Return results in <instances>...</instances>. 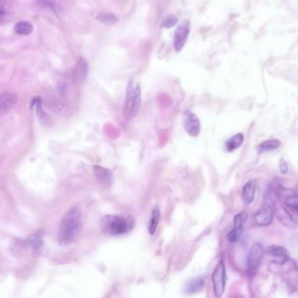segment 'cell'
Wrapping results in <instances>:
<instances>
[{
    "mask_svg": "<svg viewBox=\"0 0 298 298\" xmlns=\"http://www.w3.org/2000/svg\"><path fill=\"white\" fill-rule=\"evenodd\" d=\"M82 223L81 212L78 207L70 208L63 216L58 230V241L66 246L74 241L79 234Z\"/></svg>",
    "mask_w": 298,
    "mask_h": 298,
    "instance_id": "obj_1",
    "label": "cell"
},
{
    "mask_svg": "<svg viewBox=\"0 0 298 298\" xmlns=\"http://www.w3.org/2000/svg\"><path fill=\"white\" fill-rule=\"evenodd\" d=\"M135 222L131 216L107 215L101 221V229L109 236H121L133 230Z\"/></svg>",
    "mask_w": 298,
    "mask_h": 298,
    "instance_id": "obj_2",
    "label": "cell"
},
{
    "mask_svg": "<svg viewBox=\"0 0 298 298\" xmlns=\"http://www.w3.org/2000/svg\"><path fill=\"white\" fill-rule=\"evenodd\" d=\"M141 106V88L139 83L130 81L126 91L123 106V117L126 121L132 120L140 111Z\"/></svg>",
    "mask_w": 298,
    "mask_h": 298,
    "instance_id": "obj_3",
    "label": "cell"
},
{
    "mask_svg": "<svg viewBox=\"0 0 298 298\" xmlns=\"http://www.w3.org/2000/svg\"><path fill=\"white\" fill-rule=\"evenodd\" d=\"M213 291L216 298H222L226 289V267L223 261H220L212 274Z\"/></svg>",
    "mask_w": 298,
    "mask_h": 298,
    "instance_id": "obj_4",
    "label": "cell"
},
{
    "mask_svg": "<svg viewBox=\"0 0 298 298\" xmlns=\"http://www.w3.org/2000/svg\"><path fill=\"white\" fill-rule=\"evenodd\" d=\"M274 215L277 216V219L279 220L284 226L295 229L298 225V222L295 220L291 213L289 212L287 208L284 207V205L279 200L275 201L273 203Z\"/></svg>",
    "mask_w": 298,
    "mask_h": 298,
    "instance_id": "obj_5",
    "label": "cell"
},
{
    "mask_svg": "<svg viewBox=\"0 0 298 298\" xmlns=\"http://www.w3.org/2000/svg\"><path fill=\"white\" fill-rule=\"evenodd\" d=\"M183 127L188 135L196 137L201 132V121L196 115L190 110H185L183 113Z\"/></svg>",
    "mask_w": 298,
    "mask_h": 298,
    "instance_id": "obj_6",
    "label": "cell"
},
{
    "mask_svg": "<svg viewBox=\"0 0 298 298\" xmlns=\"http://www.w3.org/2000/svg\"><path fill=\"white\" fill-rule=\"evenodd\" d=\"M263 255H264V248L262 247V245L259 242L254 243L249 250L248 256V272L251 275H254L256 272Z\"/></svg>",
    "mask_w": 298,
    "mask_h": 298,
    "instance_id": "obj_7",
    "label": "cell"
},
{
    "mask_svg": "<svg viewBox=\"0 0 298 298\" xmlns=\"http://www.w3.org/2000/svg\"><path fill=\"white\" fill-rule=\"evenodd\" d=\"M190 33L189 22L184 21L176 29L174 36V47L176 52H180L187 43L188 35Z\"/></svg>",
    "mask_w": 298,
    "mask_h": 298,
    "instance_id": "obj_8",
    "label": "cell"
},
{
    "mask_svg": "<svg viewBox=\"0 0 298 298\" xmlns=\"http://www.w3.org/2000/svg\"><path fill=\"white\" fill-rule=\"evenodd\" d=\"M264 254L270 258V262L276 264H284L290 260V253L286 248L272 245L264 250Z\"/></svg>",
    "mask_w": 298,
    "mask_h": 298,
    "instance_id": "obj_9",
    "label": "cell"
},
{
    "mask_svg": "<svg viewBox=\"0 0 298 298\" xmlns=\"http://www.w3.org/2000/svg\"><path fill=\"white\" fill-rule=\"evenodd\" d=\"M274 216L273 206L264 203L262 208L255 213L254 221L258 226H270L273 223Z\"/></svg>",
    "mask_w": 298,
    "mask_h": 298,
    "instance_id": "obj_10",
    "label": "cell"
},
{
    "mask_svg": "<svg viewBox=\"0 0 298 298\" xmlns=\"http://www.w3.org/2000/svg\"><path fill=\"white\" fill-rule=\"evenodd\" d=\"M247 219H248V215L246 212L239 213L235 216L233 229L230 230V233L227 236V238L230 242H236L239 239Z\"/></svg>",
    "mask_w": 298,
    "mask_h": 298,
    "instance_id": "obj_11",
    "label": "cell"
},
{
    "mask_svg": "<svg viewBox=\"0 0 298 298\" xmlns=\"http://www.w3.org/2000/svg\"><path fill=\"white\" fill-rule=\"evenodd\" d=\"M94 172L96 179L101 186L109 187L114 183L115 176L110 169H106L101 166L95 165L94 167Z\"/></svg>",
    "mask_w": 298,
    "mask_h": 298,
    "instance_id": "obj_12",
    "label": "cell"
},
{
    "mask_svg": "<svg viewBox=\"0 0 298 298\" xmlns=\"http://www.w3.org/2000/svg\"><path fill=\"white\" fill-rule=\"evenodd\" d=\"M18 101V96L15 94H0V116L5 115L14 107Z\"/></svg>",
    "mask_w": 298,
    "mask_h": 298,
    "instance_id": "obj_13",
    "label": "cell"
},
{
    "mask_svg": "<svg viewBox=\"0 0 298 298\" xmlns=\"http://www.w3.org/2000/svg\"><path fill=\"white\" fill-rule=\"evenodd\" d=\"M256 187H257V180L255 179L248 180V182L243 186L241 190V198L245 204H251L253 202L255 199Z\"/></svg>",
    "mask_w": 298,
    "mask_h": 298,
    "instance_id": "obj_14",
    "label": "cell"
},
{
    "mask_svg": "<svg viewBox=\"0 0 298 298\" xmlns=\"http://www.w3.org/2000/svg\"><path fill=\"white\" fill-rule=\"evenodd\" d=\"M88 72V65L87 62L80 58L79 61L77 62L74 71H73V79L77 84H81L85 81Z\"/></svg>",
    "mask_w": 298,
    "mask_h": 298,
    "instance_id": "obj_15",
    "label": "cell"
},
{
    "mask_svg": "<svg viewBox=\"0 0 298 298\" xmlns=\"http://www.w3.org/2000/svg\"><path fill=\"white\" fill-rule=\"evenodd\" d=\"M33 104H34V108H35V111H36L37 116L40 119V123L43 126H48V127L52 126V124H53L52 118H51L50 115H47V112L44 110L40 99L33 100Z\"/></svg>",
    "mask_w": 298,
    "mask_h": 298,
    "instance_id": "obj_16",
    "label": "cell"
},
{
    "mask_svg": "<svg viewBox=\"0 0 298 298\" xmlns=\"http://www.w3.org/2000/svg\"><path fill=\"white\" fill-rule=\"evenodd\" d=\"M205 286H206V282H205L204 277H195L187 283L185 287V291L187 294H195L202 291Z\"/></svg>",
    "mask_w": 298,
    "mask_h": 298,
    "instance_id": "obj_17",
    "label": "cell"
},
{
    "mask_svg": "<svg viewBox=\"0 0 298 298\" xmlns=\"http://www.w3.org/2000/svg\"><path fill=\"white\" fill-rule=\"evenodd\" d=\"M281 141L277 139H272V140H267L262 141L259 144L257 147V151L261 153H265V152L273 151L276 149H278L281 147Z\"/></svg>",
    "mask_w": 298,
    "mask_h": 298,
    "instance_id": "obj_18",
    "label": "cell"
},
{
    "mask_svg": "<svg viewBox=\"0 0 298 298\" xmlns=\"http://www.w3.org/2000/svg\"><path fill=\"white\" fill-rule=\"evenodd\" d=\"M244 141V136L241 133H237L226 141V149L229 152H233L241 147Z\"/></svg>",
    "mask_w": 298,
    "mask_h": 298,
    "instance_id": "obj_19",
    "label": "cell"
},
{
    "mask_svg": "<svg viewBox=\"0 0 298 298\" xmlns=\"http://www.w3.org/2000/svg\"><path fill=\"white\" fill-rule=\"evenodd\" d=\"M160 217H161V213H160V208L159 207H155L153 211H152L151 218L148 223V233L150 235H155L157 228H158L159 223H160Z\"/></svg>",
    "mask_w": 298,
    "mask_h": 298,
    "instance_id": "obj_20",
    "label": "cell"
},
{
    "mask_svg": "<svg viewBox=\"0 0 298 298\" xmlns=\"http://www.w3.org/2000/svg\"><path fill=\"white\" fill-rule=\"evenodd\" d=\"M33 30V25L28 21L18 22L14 26L15 33L23 36H28L32 33Z\"/></svg>",
    "mask_w": 298,
    "mask_h": 298,
    "instance_id": "obj_21",
    "label": "cell"
},
{
    "mask_svg": "<svg viewBox=\"0 0 298 298\" xmlns=\"http://www.w3.org/2000/svg\"><path fill=\"white\" fill-rule=\"evenodd\" d=\"M99 21L103 23L106 25H112L118 22V18L112 13H100L96 17Z\"/></svg>",
    "mask_w": 298,
    "mask_h": 298,
    "instance_id": "obj_22",
    "label": "cell"
},
{
    "mask_svg": "<svg viewBox=\"0 0 298 298\" xmlns=\"http://www.w3.org/2000/svg\"><path fill=\"white\" fill-rule=\"evenodd\" d=\"M177 22H178L177 17L174 16V15H170L168 18H165V20H164L163 24H162V27L167 29L171 28L173 26L176 25Z\"/></svg>",
    "mask_w": 298,
    "mask_h": 298,
    "instance_id": "obj_23",
    "label": "cell"
},
{
    "mask_svg": "<svg viewBox=\"0 0 298 298\" xmlns=\"http://www.w3.org/2000/svg\"><path fill=\"white\" fill-rule=\"evenodd\" d=\"M285 203H286L288 207L298 211V196H296V195L289 196V197L286 198Z\"/></svg>",
    "mask_w": 298,
    "mask_h": 298,
    "instance_id": "obj_24",
    "label": "cell"
},
{
    "mask_svg": "<svg viewBox=\"0 0 298 298\" xmlns=\"http://www.w3.org/2000/svg\"><path fill=\"white\" fill-rule=\"evenodd\" d=\"M279 169H280L281 173L284 175H286L289 171L287 162H285L284 159H281L280 162H279Z\"/></svg>",
    "mask_w": 298,
    "mask_h": 298,
    "instance_id": "obj_25",
    "label": "cell"
},
{
    "mask_svg": "<svg viewBox=\"0 0 298 298\" xmlns=\"http://www.w3.org/2000/svg\"><path fill=\"white\" fill-rule=\"evenodd\" d=\"M5 13V7H4V2L0 0V17Z\"/></svg>",
    "mask_w": 298,
    "mask_h": 298,
    "instance_id": "obj_26",
    "label": "cell"
}]
</instances>
